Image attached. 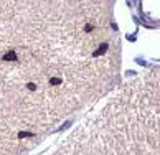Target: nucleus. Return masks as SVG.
Masks as SVG:
<instances>
[{
	"instance_id": "obj_2",
	"label": "nucleus",
	"mask_w": 160,
	"mask_h": 155,
	"mask_svg": "<svg viewBox=\"0 0 160 155\" xmlns=\"http://www.w3.org/2000/svg\"><path fill=\"white\" fill-rule=\"evenodd\" d=\"M106 49H107V43H102V45L99 46V49H96L93 53V56H101L102 53H106Z\"/></svg>"
},
{
	"instance_id": "obj_4",
	"label": "nucleus",
	"mask_w": 160,
	"mask_h": 155,
	"mask_svg": "<svg viewBox=\"0 0 160 155\" xmlns=\"http://www.w3.org/2000/svg\"><path fill=\"white\" fill-rule=\"evenodd\" d=\"M33 134H30V132H20V134H18V137L20 139H23V137H32Z\"/></svg>"
},
{
	"instance_id": "obj_6",
	"label": "nucleus",
	"mask_w": 160,
	"mask_h": 155,
	"mask_svg": "<svg viewBox=\"0 0 160 155\" xmlns=\"http://www.w3.org/2000/svg\"><path fill=\"white\" fill-rule=\"evenodd\" d=\"M84 30H86V32H91V30H93V25H86Z\"/></svg>"
},
{
	"instance_id": "obj_1",
	"label": "nucleus",
	"mask_w": 160,
	"mask_h": 155,
	"mask_svg": "<svg viewBox=\"0 0 160 155\" xmlns=\"http://www.w3.org/2000/svg\"><path fill=\"white\" fill-rule=\"evenodd\" d=\"M4 61H17V53L15 51H8L7 55H4Z\"/></svg>"
},
{
	"instance_id": "obj_5",
	"label": "nucleus",
	"mask_w": 160,
	"mask_h": 155,
	"mask_svg": "<svg viewBox=\"0 0 160 155\" xmlns=\"http://www.w3.org/2000/svg\"><path fill=\"white\" fill-rule=\"evenodd\" d=\"M28 89H30V91H35V89H36V86L33 84V83H28Z\"/></svg>"
},
{
	"instance_id": "obj_3",
	"label": "nucleus",
	"mask_w": 160,
	"mask_h": 155,
	"mask_svg": "<svg viewBox=\"0 0 160 155\" xmlns=\"http://www.w3.org/2000/svg\"><path fill=\"white\" fill-rule=\"evenodd\" d=\"M50 83H51V84H55V86H58V84H61V79H60V78H51Z\"/></svg>"
}]
</instances>
